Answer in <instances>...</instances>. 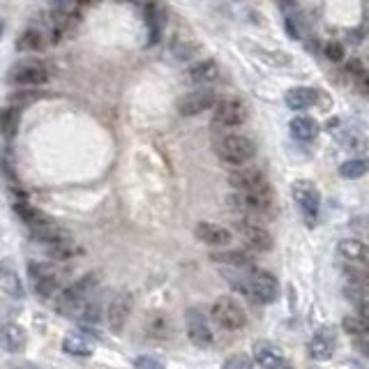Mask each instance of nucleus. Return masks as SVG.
Listing matches in <instances>:
<instances>
[{
    "instance_id": "obj_8",
    "label": "nucleus",
    "mask_w": 369,
    "mask_h": 369,
    "mask_svg": "<svg viewBox=\"0 0 369 369\" xmlns=\"http://www.w3.org/2000/svg\"><path fill=\"white\" fill-rule=\"evenodd\" d=\"M28 275H30V282H33L35 293L40 298L49 300V298L58 296L60 282H58V273L54 270V266H49V263H30Z\"/></svg>"
},
{
    "instance_id": "obj_15",
    "label": "nucleus",
    "mask_w": 369,
    "mask_h": 369,
    "mask_svg": "<svg viewBox=\"0 0 369 369\" xmlns=\"http://www.w3.org/2000/svg\"><path fill=\"white\" fill-rule=\"evenodd\" d=\"M335 346H337L335 328H333V326H323V328H319V330H316V333L312 335L310 356H312L314 360H319V363H326V360L333 358Z\"/></svg>"
},
{
    "instance_id": "obj_27",
    "label": "nucleus",
    "mask_w": 369,
    "mask_h": 369,
    "mask_svg": "<svg viewBox=\"0 0 369 369\" xmlns=\"http://www.w3.org/2000/svg\"><path fill=\"white\" fill-rule=\"evenodd\" d=\"M210 259L215 263H222V266H227V268H243V270L254 268L252 256L245 252H215Z\"/></svg>"
},
{
    "instance_id": "obj_21",
    "label": "nucleus",
    "mask_w": 369,
    "mask_h": 369,
    "mask_svg": "<svg viewBox=\"0 0 369 369\" xmlns=\"http://www.w3.org/2000/svg\"><path fill=\"white\" fill-rule=\"evenodd\" d=\"M14 213L19 215V220L26 224L28 229L44 227L51 222V217H47L40 208H35L33 203H28L26 199H14Z\"/></svg>"
},
{
    "instance_id": "obj_20",
    "label": "nucleus",
    "mask_w": 369,
    "mask_h": 369,
    "mask_svg": "<svg viewBox=\"0 0 369 369\" xmlns=\"http://www.w3.org/2000/svg\"><path fill=\"white\" fill-rule=\"evenodd\" d=\"M284 102L291 111H305V109H310L319 102V90L305 88V86L291 88L289 93L284 95Z\"/></svg>"
},
{
    "instance_id": "obj_10",
    "label": "nucleus",
    "mask_w": 369,
    "mask_h": 369,
    "mask_svg": "<svg viewBox=\"0 0 369 369\" xmlns=\"http://www.w3.org/2000/svg\"><path fill=\"white\" fill-rule=\"evenodd\" d=\"M213 109V125L217 127H240L247 120V107L236 97L217 100Z\"/></svg>"
},
{
    "instance_id": "obj_24",
    "label": "nucleus",
    "mask_w": 369,
    "mask_h": 369,
    "mask_svg": "<svg viewBox=\"0 0 369 369\" xmlns=\"http://www.w3.org/2000/svg\"><path fill=\"white\" fill-rule=\"evenodd\" d=\"M19 125H21V109L17 104H10V107L0 109V134H3V139L17 137Z\"/></svg>"
},
{
    "instance_id": "obj_41",
    "label": "nucleus",
    "mask_w": 369,
    "mask_h": 369,
    "mask_svg": "<svg viewBox=\"0 0 369 369\" xmlns=\"http://www.w3.org/2000/svg\"><path fill=\"white\" fill-rule=\"evenodd\" d=\"M79 3H84V5H90V3H97V0H79Z\"/></svg>"
},
{
    "instance_id": "obj_36",
    "label": "nucleus",
    "mask_w": 369,
    "mask_h": 369,
    "mask_svg": "<svg viewBox=\"0 0 369 369\" xmlns=\"http://www.w3.org/2000/svg\"><path fill=\"white\" fill-rule=\"evenodd\" d=\"M254 360L250 356H231L224 360V367L227 369H252Z\"/></svg>"
},
{
    "instance_id": "obj_14",
    "label": "nucleus",
    "mask_w": 369,
    "mask_h": 369,
    "mask_svg": "<svg viewBox=\"0 0 369 369\" xmlns=\"http://www.w3.org/2000/svg\"><path fill=\"white\" fill-rule=\"evenodd\" d=\"M252 356H254V363L263 367V369H280L286 367V356L284 351L277 346L275 342L270 340H261L254 344L252 349Z\"/></svg>"
},
{
    "instance_id": "obj_13",
    "label": "nucleus",
    "mask_w": 369,
    "mask_h": 369,
    "mask_svg": "<svg viewBox=\"0 0 369 369\" xmlns=\"http://www.w3.org/2000/svg\"><path fill=\"white\" fill-rule=\"evenodd\" d=\"M132 307H134V298L130 291H120L111 298L109 310H107V321H109L111 333H123L127 321H130Z\"/></svg>"
},
{
    "instance_id": "obj_28",
    "label": "nucleus",
    "mask_w": 369,
    "mask_h": 369,
    "mask_svg": "<svg viewBox=\"0 0 369 369\" xmlns=\"http://www.w3.org/2000/svg\"><path fill=\"white\" fill-rule=\"evenodd\" d=\"M0 291L12 298H24V284L14 270H0Z\"/></svg>"
},
{
    "instance_id": "obj_30",
    "label": "nucleus",
    "mask_w": 369,
    "mask_h": 369,
    "mask_svg": "<svg viewBox=\"0 0 369 369\" xmlns=\"http://www.w3.org/2000/svg\"><path fill=\"white\" fill-rule=\"evenodd\" d=\"M79 254H81V247L74 245L72 238L49 245V256H51V259H56V261H70V259H74V256H79Z\"/></svg>"
},
{
    "instance_id": "obj_19",
    "label": "nucleus",
    "mask_w": 369,
    "mask_h": 369,
    "mask_svg": "<svg viewBox=\"0 0 369 369\" xmlns=\"http://www.w3.org/2000/svg\"><path fill=\"white\" fill-rule=\"evenodd\" d=\"M47 37H49V33L44 28L30 26V28H26L24 33L19 35L17 49L19 51H30V54H40V51L47 49V44H49Z\"/></svg>"
},
{
    "instance_id": "obj_39",
    "label": "nucleus",
    "mask_w": 369,
    "mask_h": 369,
    "mask_svg": "<svg viewBox=\"0 0 369 369\" xmlns=\"http://www.w3.org/2000/svg\"><path fill=\"white\" fill-rule=\"evenodd\" d=\"M74 0H54V10H72Z\"/></svg>"
},
{
    "instance_id": "obj_40",
    "label": "nucleus",
    "mask_w": 369,
    "mask_h": 369,
    "mask_svg": "<svg viewBox=\"0 0 369 369\" xmlns=\"http://www.w3.org/2000/svg\"><path fill=\"white\" fill-rule=\"evenodd\" d=\"M3 30H5V21L0 19V37H3Z\"/></svg>"
},
{
    "instance_id": "obj_22",
    "label": "nucleus",
    "mask_w": 369,
    "mask_h": 369,
    "mask_svg": "<svg viewBox=\"0 0 369 369\" xmlns=\"http://www.w3.org/2000/svg\"><path fill=\"white\" fill-rule=\"evenodd\" d=\"M187 77H190L192 84H213V81H217V77H220V67H217L215 60H199V63H194L190 70H187Z\"/></svg>"
},
{
    "instance_id": "obj_11",
    "label": "nucleus",
    "mask_w": 369,
    "mask_h": 369,
    "mask_svg": "<svg viewBox=\"0 0 369 369\" xmlns=\"http://www.w3.org/2000/svg\"><path fill=\"white\" fill-rule=\"evenodd\" d=\"M238 231L240 236H243V243L250 247L252 252H259V254H266L273 250V236L261 227V224H256L252 217H243V220H238Z\"/></svg>"
},
{
    "instance_id": "obj_29",
    "label": "nucleus",
    "mask_w": 369,
    "mask_h": 369,
    "mask_svg": "<svg viewBox=\"0 0 369 369\" xmlns=\"http://www.w3.org/2000/svg\"><path fill=\"white\" fill-rule=\"evenodd\" d=\"M369 173V157H356V160H346L340 167V176L349 180H358Z\"/></svg>"
},
{
    "instance_id": "obj_6",
    "label": "nucleus",
    "mask_w": 369,
    "mask_h": 369,
    "mask_svg": "<svg viewBox=\"0 0 369 369\" xmlns=\"http://www.w3.org/2000/svg\"><path fill=\"white\" fill-rule=\"evenodd\" d=\"M291 194H293V201H296L298 210L303 213L305 222L316 224L319 213H321V194L316 190V185L310 183V180H296L291 187Z\"/></svg>"
},
{
    "instance_id": "obj_32",
    "label": "nucleus",
    "mask_w": 369,
    "mask_h": 369,
    "mask_svg": "<svg viewBox=\"0 0 369 369\" xmlns=\"http://www.w3.org/2000/svg\"><path fill=\"white\" fill-rule=\"evenodd\" d=\"M63 349H65V353H70V356H77V358H88L90 353H93V349H90V344H88L86 340H81L79 335L65 337Z\"/></svg>"
},
{
    "instance_id": "obj_38",
    "label": "nucleus",
    "mask_w": 369,
    "mask_h": 369,
    "mask_svg": "<svg viewBox=\"0 0 369 369\" xmlns=\"http://www.w3.org/2000/svg\"><path fill=\"white\" fill-rule=\"evenodd\" d=\"M134 365L137 367H150V369H160V367H164V363L162 360H157V358H148V356H141V358H137L134 360Z\"/></svg>"
},
{
    "instance_id": "obj_23",
    "label": "nucleus",
    "mask_w": 369,
    "mask_h": 369,
    "mask_svg": "<svg viewBox=\"0 0 369 369\" xmlns=\"http://www.w3.org/2000/svg\"><path fill=\"white\" fill-rule=\"evenodd\" d=\"M289 130H291V137L293 139H298V141H314L316 137H319L321 127L310 116H298V118L291 120Z\"/></svg>"
},
{
    "instance_id": "obj_7",
    "label": "nucleus",
    "mask_w": 369,
    "mask_h": 369,
    "mask_svg": "<svg viewBox=\"0 0 369 369\" xmlns=\"http://www.w3.org/2000/svg\"><path fill=\"white\" fill-rule=\"evenodd\" d=\"M250 298L254 303L261 305H273L280 298V282L273 273L263 268L250 270Z\"/></svg>"
},
{
    "instance_id": "obj_1",
    "label": "nucleus",
    "mask_w": 369,
    "mask_h": 369,
    "mask_svg": "<svg viewBox=\"0 0 369 369\" xmlns=\"http://www.w3.org/2000/svg\"><path fill=\"white\" fill-rule=\"evenodd\" d=\"M97 282H100V277H97L95 273H90L86 277H81L79 282L70 284L65 291H60V296L56 300L58 314H63V316H79L81 310H84L86 303L90 300V296H93Z\"/></svg>"
},
{
    "instance_id": "obj_34",
    "label": "nucleus",
    "mask_w": 369,
    "mask_h": 369,
    "mask_svg": "<svg viewBox=\"0 0 369 369\" xmlns=\"http://www.w3.org/2000/svg\"><path fill=\"white\" fill-rule=\"evenodd\" d=\"M146 17H148V26H150V44H155L160 40V30H162V21H160V14L155 10V5H148Z\"/></svg>"
},
{
    "instance_id": "obj_26",
    "label": "nucleus",
    "mask_w": 369,
    "mask_h": 369,
    "mask_svg": "<svg viewBox=\"0 0 369 369\" xmlns=\"http://www.w3.org/2000/svg\"><path fill=\"white\" fill-rule=\"evenodd\" d=\"M342 328L351 337H369V316L365 314H346L342 319Z\"/></svg>"
},
{
    "instance_id": "obj_16",
    "label": "nucleus",
    "mask_w": 369,
    "mask_h": 369,
    "mask_svg": "<svg viewBox=\"0 0 369 369\" xmlns=\"http://www.w3.org/2000/svg\"><path fill=\"white\" fill-rule=\"evenodd\" d=\"M337 256L353 266H369V245L358 238H344L337 243Z\"/></svg>"
},
{
    "instance_id": "obj_2",
    "label": "nucleus",
    "mask_w": 369,
    "mask_h": 369,
    "mask_svg": "<svg viewBox=\"0 0 369 369\" xmlns=\"http://www.w3.org/2000/svg\"><path fill=\"white\" fill-rule=\"evenodd\" d=\"M215 155L229 167H240V164L254 160L256 146L245 134H224L215 141Z\"/></svg>"
},
{
    "instance_id": "obj_31",
    "label": "nucleus",
    "mask_w": 369,
    "mask_h": 369,
    "mask_svg": "<svg viewBox=\"0 0 369 369\" xmlns=\"http://www.w3.org/2000/svg\"><path fill=\"white\" fill-rule=\"evenodd\" d=\"M148 335L153 337V340H167V337L171 335V323L164 314H153L148 319Z\"/></svg>"
},
{
    "instance_id": "obj_4",
    "label": "nucleus",
    "mask_w": 369,
    "mask_h": 369,
    "mask_svg": "<svg viewBox=\"0 0 369 369\" xmlns=\"http://www.w3.org/2000/svg\"><path fill=\"white\" fill-rule=\"evenodd\" d=\"M210 314H213V319L215 323L220 328L224 330H240V328H245V323H247V312H245V307L238 303L233 296H222V298H217L213 307H210Z\"/></svg>"
},
{
    "instance_id": "obj_35",
    "label": "nucleus",
    "mask_w": 369,
    "mask_h": 369,
    "mask_svg": "<svg viewBox=\"0 0 369 369\" xmlns=\"http://www.w3.org/2000/svg\"><path fill=\"white\" fill-rule=\"evenodd\" d=\"M40 97H42L40 90H24L21 88L19 95L12 97V104H17V107L21 109V107H26V104H33L35 100H40Z\"/></svg>"
},
{
    "instance_id": "obj_9",
    "label": "nucleus",
    "mask_w": 369,
    "mask_h": 369,
    "mask_svg": "<svg viewBox=\"0 0 369 369\" xmlns=\"http://www.w3.org/2000/svg\"><path fill=\"white\" fill-rule=\"evenodd\" d=\"M185 330H187V340L199 349H208L213 344V330H210V323L206 319L199 307H190L185 312Z\"/></svg>"
},
{
    "instance_id": "obj_12",
    "label": "nucleus",
    "mask_w": 369,
    "mask_h": 369,
    "mask_svg": "<svg viewBox=\"0 0 369 369\" xmlns=\"http://www.w3.org/2000/svg\"><path fill=\"white\" fill-rule=\"evenodd\" d=\"M215 104H217L215 90H210V88H197V90H192V93H185V95L178 100V114L185 116V118H192V116L203 114V111L213 109Z\"/></svg>"
},
{
    "instance_id": "obj_17",
    "label": "nucleus",
    "mask_w": 369,
    "mask_h": 369,
    "mask_svg": "<svg viewBox=\"0 0 369 369\" xmlns=\"http://www.w3.org/2000/svg\"><path fill=\"white\" fill-rule=\"evenodd\" d=\"M26 342H28L26 328H21L19 323H3L0 326V351L19 353L24 351Z\"/></svg>"
},
{
    "instance_id": "obj_33",
    "label": "nucleus",
    "mask_w": 369,
    "mask_h": 369,
    "mask_svg": "<svg viewBox=\"0 0 369 369\" xmlns=\"http://www.w3.org/2000/svg\"><path fill=\"white\" fill-rule=\"evenodd\" d=\"M346 70H349L351 77L356 79L358 88L363 90V93L369 95V74L365 70V65L360 63V60H349V63H346Z\"/></svg>"
},
{
    "instance_id": "obj_37",
    "label": "nucleus",
    "mask_w": 369,
    "mask_h": 369,
    "mask_svg": "<svg viewBox=\"0 0 369 369\" xmlns=\"http://www.w3.org/2000/svg\"><path fill=\"white\" fill-rule=\"evenodd\" d=\"M323 51H326V58L333 60V63H340V60L344 58V47L340 42H326Z\"/></svg>"
},
{
    "instance_id": "obj_18",
    "label": "nucleus",
    "mask_w": 369,
    "mask_h": 369,
    "mask_svg": "<svg viewBox=\"0 0 369 369\" xmlns=\"http://www.w3.org/2000/svg\"><path fill=\"white\" fill-rule=\"evenodd\" d=\"M194 233H197V238L201 240V243L213 245V247L229 245L233 238L227 227H220V224H213V222H201Z\"/></svg>"
},
{
    "instance_id": "obj_3",
    "label": "nucleus",
    "mask_w": 369,
    "mask_h": 369,
    "mask_svg": "<svg viewBox=\"0 0 369 369\" xmlns=\"http://www.w3.org/2000/svg\"><path fill=\"white\" fill-rule=\"evenodd\" d=\"M49 79H51V74L47 70V65L33 58H24V60H19V63H14L5 77L7 84L14 88H37V86L47 84Z\"/></svg>"
},
{
    "instance_id": "obj_5",
    "label": "nucleus",
    "mask_w": 369,
    "mask_h": 369,
    "mask_svg": "<svg viewBox=\"0 0 369 369\" xmlns=\"http://www.w3.org/2000/svg\"><path fill=\"white\" fill-rule=\"evenodd\" d=\"M229 183L233 190L247 192V194H273L270 180L266 178V173L256 167H236L229 173Z\"/></svg>"
},
{
    "instance_id": "obj_25",
    "label": "nucleus",
    "mask_w": 369,
    "mask_h": 369,
    "mask_svg": "<svg viewBox=\"0 0 369 369\" xmlns=\"http://www.w3.org/2000/svg\"><path fill=\"white\" fill-rule=\"evenodd\" d=\"M30 238H33L35 243H44V245L49 247V245L60 243V240H67V238H72V236H70V231L60 229V227H56L54 222H49V224H44V227L30 229Z\"/></svg>"
}]
</instances>
